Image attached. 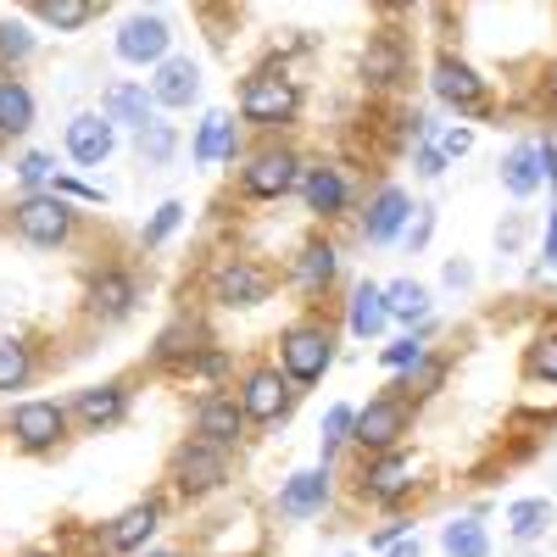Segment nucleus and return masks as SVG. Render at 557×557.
<instances>
[{"label": "nucleus", "mask_w": 557, "mask_h": 557, "mask_svg": "<svg viewBox=\"0 0 557 557\" xmlns=\"http://www.w3.org/2000/svg\"><path fill=\"white\" fill-rule=\"evenodd\" d=\"M335 330L323 318H296L278 330V374H285L296 391H312L323 374L335 368Z\"/></svg>", "instance_id": "f257e3e1"}, {"label": "nucleus", "mask_w": 557, "mask_h": 557, "mask_svg": "<svg viewBox=\"0 0 557 557\" xmlns=\"http://www.w3.org/2000/svg\"><path fill=\"white\" fill-rule=\"evenodd\" d=\"M301 117V84L285 73V67H257L246 84H240V123L262 128V134H278Z\"/></svg>", "instance_id": "f03ea898"}, {"label": "nucleus", "mask_w": 557, "mask_h": 557, "mask_svg": "<svg viewBox=\"0 0 557 557\" xmlns=\"http://www.w3.org/2000/svg\"><path fill=\"white\" fill-rule=\"evenodd\" d=\"M301 173H307V162H301L296 146H285V139H262V146L240 162V190L251 201H285V196L301 190Z\"/></svg>", "instance_id": "7ed1b4c3"}, {"label": "nucleus", "mask_w": 557, "mask_h": 557, "mask_svg": "<svg viewBox=\"0 0 557 557\" xmlns=\"http://www.w3.org/2000/svg\"><path fill=\"white\" fill-rule=\"evenodd\" d=\"M12 235L23 246H39V251H57L78 235V212L73 201H62L57 190H34L12 207Z\"/></svg>", "instance_id": "20e7f679"}, {"label": "nucleus", "mask_w": 557, "mask_h": 557, "mask_svg": "<svg viewBox=\"0 0 557 557\" xmlns=\"http://www.w3.org/2000/svg\"><path fill=\"white\" fill-rule=\"evenodd\" d=\"M67 430H73V412H67V401H57V396H28V401H17L12 418H7L12 446L28 451V457H51V451L67 441Z\"/></svg>", "instance_id": "39448f33"}, {"label": "nucleus", "mask_w": 557, "mask_h": 557, "mask_svg": "<svg viewBox=\"0 0 557 557\" xmlns=\"http://www.w3.org/2000/svg\"><path fill=\"white\" fill-rule=\"evenodd\" d=\"M228 474H235L228 451H218V446H207V441H196V435H190V441H178L173 457H168V485H173L184 502H201V496L223 491Z\"/></svg>", "instance_id": "423d86ee"}, {"label": "nucleus", "mask_w": 557, "mask_h": 557, "mask_svg": "<svg viewBox=\"0 0 557 557\" xmlns=\"http://www.w3.org/2000/svg\"><path fill=\"white\" fill-rule=\"evenodd\" d=\"M412 401L396 396V391H380V396H368V407H357V424H351V446H362L368 457H380V451H396L407 435H412Z\"/></svg>", "instance_id": "0eeeda50"}, {"label": "nucleus", "mask_w": 557, "mask_h": 557, "mask_svg": "<svg viewBox=\"0 0 557 557\" xmlns=\"http://www.w3.org/2000/svg\"><path fill=\"white\" fill-rule=\"evenodd\" d=\"M207 296L218 307H235V312L262 307V301H273V273L257 257H218L207 273Z\"/></svg>", "instance_id": "6e6552de"}, {"label": "nucleus", "mask_w": 557, "mask_h": 557, "mask_svg": "<svg viewBox=\"0 0 557 557\" xmlns=\"http://www.w3.org/2000/svg\"><path fill=\"white\" fill-rule=\"evenodd\" d=\"M418 474H424V462L396 446V451H380V457H362L357 491H362L368 502H380V507H401V502L418 491Z\"/></svg>", "instance_id": "1a4fd4ad"}, {"label": "nucleus", "mask_w": 557, "mask_h": 557, "mask_svg": "<svg viewBox=\"0 0 557 557\" xmlns=\"http://www.w3.org/2000/svg\"><path fill=\"white\" fill-rule=\"evenodd\" d=\"M235 396H240V412H246V424H278V418H290V407H296V385L278 374V362H257V368H246V380L235 385Z\"/></svg>", "instance_id": "9d476101"}, {"label": "nucleus", "mask_w": 557, "mask_h": 557, "mask_svg": "<svg viewBox=\"0 0 557 557\" xmlns=\"http://www.w3.org/2000/svg\"><path fill=\"white\" fill-rule=\"evenodd\" d=\"M430 89H435V101L451 107L457 117H480V112L491 107V84H485L469 62H462V57H451V51L435 57V67H430Z\"/></svg>", "instance_id": "9b49d317"}, {"label": "nucleus", "mask_w": 557, "mask_h": 557, "mask_svg": "<svg viewBox=\"0 0 557 557\" xmlns=\"http://www.w3.org/2000/svg\"><path fill=\"white\" fill-rule=\"evenodd\" d=\"M139 307V278L128 268H96L84 285V318L89 323H123L128 312Z\"/></svg>", "instance_id": "f8f14e48"}, {"label": "nucleus", "mask_w": 557, "mask_h": 557, "mask_svg": "<svg viewBox=\"0 0 557 557\" xmlns=\"http://www.w3.org/2000/svg\"><path fill=\"white\" fill-rule=\"evenodd\" d=\"M128 407H134V391H128L123 380L84 385V391H73V401H67L73 424H78L84 435H107V430H117L123 418H128Z\"/></svg>", "instance_id": "ddd939ff"}, {"label": "nucleus", "mask_w": 557, "mask_h": 557, "mask_svg": "<svg viewBox=\"0 0 557 557\" xmlns=\"http://www.w3.org/2000/svg\"><path fill=\"white\" fill-rule=\"evenodd\" d=\"M330 502H335V474H330V462H318V469H296L285 485H278L273 513L290 519V524H301V519H318Z\"/></svg>", "instance_id": "4468645a"}, {"label": "nucleus", "mask_w": 557, "mask_h": 557, "mask_svg": "<svg viewBox=\"0 0 557 557\" xmlns=\"http://www.w3.org/2000/svg\"><path fill=\"white\" fill-rule=\"evenodd\" d=\"M196 441H207V446H218V451H235L240 441H246V412H240V396L235 391H207L201 401H196Z\"/></svg>", "instance_id": "2eb2a0df"}, {"label": "nucleus", "mask_w": 557, "mask_h": 557, "mask_svg": "<svg viewBox=\"0 0 557 557\" xmlns=\"http://www.w3.org/2000/svg\"><path fill=\"white\" fill-rule=\"evenodd\" d=\"M117 57L134 62V67H162V62L173 57V28H168V17H162V12H134V17H123V28H117Z\"/></svg>", "instance_id": "dca6fc26"}, {"label": "nucleus", "mask_w": 557, "mask_h": 557, "mask_svg": "<svg viewBox=\"0 0 557 557\" xmlns=\"http://www.w3.org/2000/svg\"><path fill=\"white\" fill-rule=\"evenodd\" d=\"M362 84L368 89H396L407 73H412V51H407V34L396 28H374L362 45V62H357Z\"/></svg>", "instance_id": "f3484780"}, {"label": "nucleus", "mask_w": 557, "mask_h": 557, "mask_svg": "<svg viewBox=\"0 0 557 557\" xmlns=\"http://www.w3.org/2000/svg\"><path fill=\"white\" fill-rule=\"evenodd\" d=\"M335 278H341V251H335V240H323V235L301 240V251L290 257V285H296L307 301H318V296L335 290Z\"/></svg>", "instance_id": "a211bd4d"}, {"label": "nucleus", "mask_w": 557, "mask_h": 557, "mask_svg": "<svg viewBox=\"0 0 557 557\" xmlns=\"http://www.w3.org/2000/svg\"><path fill=\"white\" fill-rule=\"evenodd\" d=\"M301 201H307V212L312 218H341L346 207H351V173L341 168V162H307V173H301Z\"/></svg>", "instance_id": "6ab92c4d"}, {"label": "nucleus", "mask_w": 557, "mask_h": 557, "mask_svg": "<svg viewBox=\"0 0 557 557\" xmlns=\"http://www.w3.org/2000/svg\"><path fill=\"white\" fill-rule=\"evenodd\" d=\"M157 530H162V502L146 496V502L123 507L117 519H107V552H117V557H139V552L157 541Z\"/></svg>", "instance_id": "aec40b11"}, {"label": "nucleus", "mask_w": 557, "mask_h": 557, "mask_svg": "<svg viewBox=\"0 0 557 557\" xmlns=\"http://www.w3.org/2000/svg\"><path fill=\"white\" fill-rule=\"evenodd\" d=\"M407 218H412V196L401 190V184H380V190L368 196V212H362V240H368V246L401 240Z\"/></svg>", "instance_id": "412c9836"}, {"label": "nucleus", "mask_w": 557, "mask_h": 557, "mask_svg": "<svg viewBox=\"0 0 557 557\" xmlns=\"http://www.w3.org/2000/svg\"><path fill=\"white\" fill-rule=\"evenodd\" d=\"M101 117L112 128H134V134H146L157 123V101H151V84H134V78H117L101 89Z\"/></svg>", "instance_id": "4be33fe9"}, {"label": "nucleus", "mask_w": 557, "mask_h": 557, "mask_svg": "<svg viewBox=\"0 0 557 557\" xmlns=\"http://www.w3.org/2000/svg\"><path fill=\"white\" fill-rule=\"evenodd\" d=\"M201 346H212V335H207V323L201 318H190V312H178L168 330L157 335V346H151V362L157 368H173V374H184V368L196 362V351Z\"/></svg>", "instance_id": "5701e85b"}, {"label": "nucleus", "mask_w": 557, "mask_h": 557, "mask_svg": "<svg viewBox=\"0 0 557 557\" xmlns=\"http://www.w3.org/2000/svg\"><path fill=\"white\" fill-rule=\"evenodd\" d=\"M112 151H117V128H112L101 112H78V117L67 123V157H73L78 168H101Z\"/></svg>", "instance_id": "b1692460"}, {"label": "nucleus", "mask_w": 557, "mask_h": 557, "mask_svg": "<svg viewBox=\"0 0 557 557\" xmlns=\"http://www.w3.org/2000/svg\"><path fill=\"white\" fill-rule=\"evenodd\" d=\"M151 101L168 107V112H184V107H196L201 101V67L190 57H168L151 78Z\"/></svg>", "instance_id": "393cba45"}, {"label": "nucleus", "mask_w": 557, "mask_h": 557, "mask_svg": "<svg viewBox=\"0 0 557 557\" xmlns=\"http://www.w3.org/2000/svg\"><path fill=\"white\" fill-rule=\"evenodd\" d=\"M190 157H196V168H218V162H235V157H240V123L228 117V112H207V117L196 123Z\"/></svg>", "instance_id": "a878e982"}, {"label": "nucleus", "mask_w": 557, "mask_h": 557, "mask_svg": "<svg viewBox=\"0 0 557 557\" xmlns=\"http://www.w3.org/2000/svg\"><path fill=\"white\" fill-rule=\"evenodd\" d=\"M385 323H391L385 285H368V278H362V285L351 290V301H346V330H351L357 341H380Z\"/></svg>", "instance_id": "bb28decb"}, {"label": "nucleus", "mask_w": 557, "mask_h": 557, "mask_svg": "<svg viewBox=\"0 0 557 557\" xmlns=\"http://www.w3.org/2000/svg\"><path fill=\"white\" fill-rule=\"evenodd\" d=\"M496 178H502V190L513 196V201H530L541 184H546V178H541V151H535V146H513V151L502 157Z\"/></svg>", "instance_id": "cd10ccee"}, {"label": "nucleus", "mask_w": 557, "mask_h": 557, "mask_svg": "<svg viewBox=\"0 0 557 557\" xmlns=\"http://www.w3.org/2000/svg\"><path fill=\"white\" fill-rule=\"evenodd\" d=\"M39 374V357L23 335H0V396H12V391H28Z\"/></svg>", "instance_id": "c85d7f7f"}, {"label": "nucleus", "mask_w": 557, "mask_h": 557, "mask_svg": "<svg viewBox=\"0 0 557 557\" xmlns=\"http://www.w3.org/2000/svg\"><path fill=\"white\" fill-rule=\"evenodd\" d=\"M34 128V89L17 73H0V134L17 139Z\"/></svg>", "instance_id": "c756f323"}, {"label": "nucleus", "mask_w": 557, "mask_h": 557, "mask_svg": "<svg viewBox=\"0 0 557 557\" xmlns=\"http://www.w3.org/2000/svg\"><path fill=\"white\" fill-rule=\"evenodd\" d=\"M34 17L45 28H57V34H78V28H89L101 17V7L96 0H34Z\"/></svg>", "instance_id": "7c9ffc66"}, {"label": "nucleus", "mask_w": 557, "mask_h": 557, "mask_svg": "<svg viewBox=\"0 0 557 557\" xmlns=\"http://www.w3.org/2000/svg\"><path fill=\"white\" fill-rule=\"evenodd\" d=\"M552 519H557V507L546 496H524V502L507 507V535L513 541H541L552 530Z\"/></svg>", "instance_id": "2f4dec72"}, {"label": "nucleus", "mask_w": 557, "mask_h": 557, "mask_svg": "<svg viewBox=\"0 0 557 557\" xmlns=\"http://www.w3.org/2000/svg\"><path fill=\"white\" fill-rule=\"evenodd\" d=\"M430 285L424 278H396V285H385V307H391V318H401V323H430Z\"/></svg>", "instance_id": "473e14b6"}, {"label": "nucleus", "mask_w": 557, "mask_h": 557, "mask_svg": "<svg viewBox=\"0 0 557 557\" xmlns=\"http://www.w3.org/2000/svg\"><path fill=\"white\" fill-rule=\"evenodd\" d=\"M441 552L446 557H491V535L474 513H462V519L441 524Z\"/></svg>", "instance_id": "72a5a7b5"}, {"label": "nucleus", "mask_w": 557, "mask_h": 557, "mask_svg": "<svg viewBox=\"0 0 557 557\" xmlns=\"http://www.w3.org/2000/svg\"><path fill=\"white\" fill-rule=\"evenodd\" d=\"M524 380H535V385H552V391H557V323L530 341V351H524Z\"/></svg>", "instance_id": "f704fd0d"}, {"label": "nucleus", "mask_w": 557, "mask_h": 557, "mask_svg": "<svg viewBox=\"0 0 557 557\" xmlns=\"http://www.w3.org/2000/svg\"><path fill=\"white\" fill-rule=\"evenodd\" d=\"M34 45H39V34L23 17H0V67H7V73L34 57Z\"/></svg>", "instance_id": "c9c22d12"}, {"label": "nucleus", "mask_w": 557, "mask_h": 557, "mask_svg": "<svg viewBox=\"0 0 557 557\" xmlns=\"http://www.w3.org/2000/svg\"><path fill=\"white\" fill-rule=\"evenodd\" d=\"M351 424H357V407H346V401H335L330 412H323V430H318V451H323V462H335V451L351 446Z\"/></svg>", "instance_id": "e433bc0d"}, {"label": "nucleus", "mask_w": 557, "mask_h": 557, "mask_svg": "<svg viewBox=\"0 0 557 557\" xmlns=\"http://www.w3.org/2000/svg\"><path fill=\"white\" fill-rule=\"evenodd\" d=\"M178 151V128L173 123H151L146 134H139V157H146V168H168Z\"/></svg>", "instance_id": "4c0bfd02"}, {"label": "nucleus", "mask_w": 557, "mask_h": 557, "mask_svg": "<svg viewBox=\"0 0 557 557\" xmlns=\"http://www.w3.org/2000/svg\"><path fill=\"white\" fill-rule=\"evenodd\" d=\"M430 357V346H424V335H401V341H391L385 351H380V362L391 368V374H412L418 362Z\"/></svg>", "instance_id": "58836bf2"}, {"label": "nucleus", "mask_w": 557, "mask_h": 557, "mask_svg": "<svg viewBox=\"0 0 557 557\" xmlns=\"http://www.w3.org/2000/svg\"><path fill=\"white\" fill-rule=\"evenodd\" d=\"M228 362H235V357H228V351H223V346L212 341V346H201V351H196V362L184 368V374H190V380H201V385H212V391H218V380L228 374Z\"/></svg>", "instance_id": "ea45409f"}, {"label": "nucleus", "mask_w": 557, "mask_h": 557, "mask_svg": "<svg viewBox=\"0 0 557 557\" xmlns=\"http://www.w3.org/2000/svg\"><path fill=\"white\" fill-rule=\"evenodd\" d=\"M17 178L28 184V196H34V190H51V184H57V157H51V151H28V157L17 162Z\"/></svg>", "instance_id": "a19ab883"}, {"label": "nucleus", "mask_w": 557, "mask_h": 557, "mask_svg": "<svg viewBox=\"0 0 557 557\" xmlns=\"http://www.w3.org/2000/svg\"><path fill=\"white\" fill-rule=\"evenodd\" d=\"M178 223H184V201H162V207L151 212V223L139 228V246H162Z\"/></svg>", "instance_id": "79ce46f5"}, {"label": "nucleus", "mask_w": 557, "mask_h": 557, "mask_svg": "<svg viewBox=\"0 0 557 557\" xmlns=\"http://www.w3.org/2000/svg\"><path fill=\"white\" fill-rule=\"evenodd\" d=\"M430 235H435V207H412V218H407V228H401L407 251H424Z\"/></svg>", "instance_id": "37998d69"}, {"label": "nucleus", "mask_w": 557, "mask_h": 557, "mask_svg": "<svg viewBox=\"0 0 557 557\" xmlns=\"http://www.w3.org/2000/svg\"><path fill=\"white\" fill-rule=\"evenodd\" d=\"M469 146H474V128H446L441 134V157H462Z\"/></svg>", "instance_id": "c03bdc74"}, {"label": "nucleus", "mask_w": 557, "mask_h": 557, "mask_svg": "<svg viewBox=\"0 0 557 557\" xmlns=\"http://www.w3.org/2000/svg\"><path fill=\"white\" fill-rule=\"evenodd\" d=\"M418 173H424V178H441V173H446L441 146H418Z\"/></svg>", "instance_id": "a18cd8bd"}, {"label": "nucleus", "mask_w": 557, "mask_h": 557, "mask_svg": "<svg viewBox=\"0 0 557 557\" xmlns=\"http://www.w3.org/2000/svg\"><path fill=\"white\" fill-rule=\"evenodd\" d=\"M541 257H546V262L557 268V207L546 212V235H541Z\"/></svg>", "instance_id": "49530a36"}, {"label": "nucleus", "mask_w": 557, "mask_h": 557, "mask_svg": "<svg viewBox=\"0 0 557 557\" xmlns=\"http://www.w3.org/2000/svg\"><path fill=\"white\" fill-rule=\"evenodd\" d=\"M535 151H541V178H546V184H557V146H552V139H541Z\"/></svg>", "instance_id": "de8ad7c7"}, {"label": "nucleus", "mask_w": 557, "mask_h": 557, "mask_svg": "<svg viewBox=\"0 0 557 557\" xmlns=\"http://www.w3.org/2000/svg\"><path fill=\"white\" fill-rule=\"evenodd\" d=\"M519 235H524V223L513 218L507 228H496V246H502V251H513V246H519Z\"/></svg>", "instance_id": "09e8293b"}, {"label": "nucleus", "mask_w": 557, "mask_h": 557, "mask_svg": "<svg viewBox=\"0 0 557 557\" xmlns=\"http://www.w3.org/2000/svg\"><path fill=\"white\" fill-rule=\"evenodd\" d=\"M446 285H474V268L469 262H446Z\"/></svg>", "instance_id": "8fccbe9b"}, {"label": "nucleus", "mask_w": 557, "mask_h": 557, "mask_svg": "<svg viewBox=\"0 0 557 557\" xmlns=\"http://www.w3.org/2000/svg\"><path fill=\"white\" fill-rule=\"evenodd\" d=\"M385 557H424V541H418V535H407V541H396Z\"/></svg>", "instance_id": "3c124183"}, {"label": "nucleus", "mask_w": 557, "mask_h": 557, "mask_svg": "<svg viewBox=\"0 0 557 557\" xmlns=\"http://www.w3.org/2000/svg\"><path fill=\"white\" fill-rule=\"evenodd\" d=\"M139 557H190V552H184V546H146Z\"/></svg>", "instance_id": "603ef678"}, {"label": "nucleus", "mask_w": 557, "mask_h": 557, "mask_svg": "<svg viewBox=\"0 0 557 557\" xmlns=\"http://www.w3.org/2000/svg\"><path fill=\"white\" fill-rule=\"evenodd\" d=\"M546 101H552V107H557V62H552V67H546Z\"/></svg>", "instance_id": "864d4df0"}, {"label": "nucleus", "mask_w": 557, "mask_h": 557, "mask_svg": "<svg viewBox=\"0 0 557 557\" xmlns=\"http://www.w3.org/2000/svg\"><path fill=\"white\" fill-rule=\"evenodd\" d=\"M23 557H57V552H23Z\"/></svg>", "instance_id": "5fc2aeb1"}]
</instances>
